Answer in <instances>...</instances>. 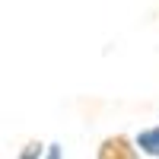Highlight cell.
Segmentation results:
<instances>
[{
    "instance_id": "cell-2",
    "label": "cell",
    "mask_w": 159,
    "mask_h": 159,
    "mask_svg": "<svg viewBox=\"0 0 159 159\" xmlns=\"http://www.w3.org/2000/svg\"><path fill=\"white\" fill-rule=\"evenodd\" d=\"M134 147H137V153H143V156H153V159H159V124H153V127H143L140 134L134 137Z\"/></svg>"
},
{
    "instance_id": "cell-1",
    "label": "cell",
    "mask_w": 159,
    "mask_h": 159,
    "mask_svg": "<svg viewBox=\"0 0 159 159\" xmlns=\"http://www.w3.org/2000/svg\"><path fill=\"white\" fill-rule=\"evenodd\" d=\"M96 159H140V153H137V147H134V140H130V137L111 134V137L102 140Z\"/></svg>"
},
{
    "instance_id": "cell-3",
    "label": "cell",
    "mask_w": 159,
    "mask_h": 159,
    "mask_svg": "<svg viewBox=\"0 0 159 159\" xmlns=\"http://www.w3.org/2000/svg\"><path fill=\"white\" fill-rule=\"evenodd\" d=\"M48 159H61V147H57V143H48Z\"/></svg>"
}]
</instances>
